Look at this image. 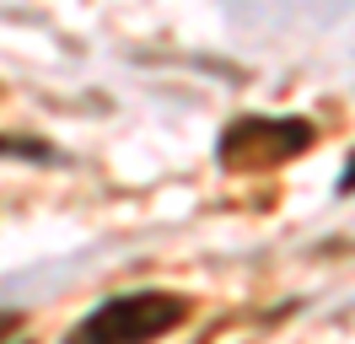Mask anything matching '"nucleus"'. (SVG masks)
<instances>
[{"label":"nucleus","instance_id":"1","mask_svg":"<svg viewBox=\"0 0 355 344\" xmlns=\"http://www.w3.org/2000/svg\"><path fill=\"white\" fill-rule=\"evenodd\" d=\"M183 318H189V301L173 291H130V296H108L103 307H92L65 334V344H151L173 334Z\"/></svg>","mask_w":355,"mask_h":344},{"label":"nucleus","instance_id":"3","mask_svg":"<svg viewBox=\"0 0 355 344\" xmlns=\"http://www.w3.org/2000/svg\"><path fill=\"white\" fill-rule=\"evenodd\" d=\"M339 194H355V156L345 162V178H339Z\"/></svg>","mask_w":355,"mask_h":344},{"label":"nucleus","instance_id":"2","mask_svg":"<svg viewBox=\"0 0 355 344\" xmlns=\"http://www.w3.org/2000/svg\"><path fill=\"white\" fill-rule=\"evenodd\" d=\"M318 140V129L307 119H237V124H226L221 146H216V162L226 172H269L291 162V156H302V150Z\"/></svg>","mask_w":355,"mask_h":344}]
</instances>
